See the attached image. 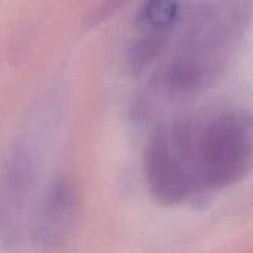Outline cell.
<instances>
[{"label": "cell", "mask_w": 253, "mask_h": 253, "mask_svg": "<svg viewBox=\"0 0 253 253\" xmlns=\"http://www.w3.org/2000/svg\"><path fill=\"white\" fill-rule=\"evenodd\" d=\"M76 193L68 181L58 178L50 181L36 206L28 239L37 253H55L61 251L74 225L76 219Z\"/></svg>", "instance_id": "cell-4"}, {"label": "cell", "mask_w": 253, "mask_h": 253, "mask_svg": "<svg viewBox=\"0 0 253 253\" xmlns=\"http://www.w3.org/2000/svg\"><path fill=\"white\" fill-rule=\"evenodd\" d=\"M194 117H181L157 127L144 154V175L151 196L175 206L197 193L193 162Z\"/></svg>", "instance_id": "cell-2"}, {"label": "cell", "mask_w": 253, "mask_h": 253, "mask_svg": "<svg viewBox=\"0 0 253 253\" xmlns=\"http://www.w3.org/2000/svg\"><path fill=\"white\" fill-rule=\"evenodd\" d=\"M36 166L27 151H15L0 176V249H22L39 203Z\"/></svg>", "instance_id": "cell-3"}, {"label": "cell", "mask_w": 253, "mask_h": 253, "mask_svg": "<svg viewBox=\"0 0 253 253\" xmlns=\"http://www.w3.org/2000/svg\"><path fill=\"white\" fill-rule=\"evenodd\" d=\"M179 4L170 1H151L142 4L136 15L141 33L165 36L179 19Z\"/></svg>", "instance_id": "cell-5"}, {"label": "cell", "mask_w": 253, "mask_h": 253, "mask_svg": "<svg viewBox=\"0 0 253 253\" xmlns=\"http://www.w3.org/2000/svg\"><path fill=\"white\" fill-rule=\"evenodd\" d=\"M252 157V125L243 111L196 117L193 162L197 193L227 188L246 176Z\"/></svg>", "instance_id": "cell-1"}]
</instances>
